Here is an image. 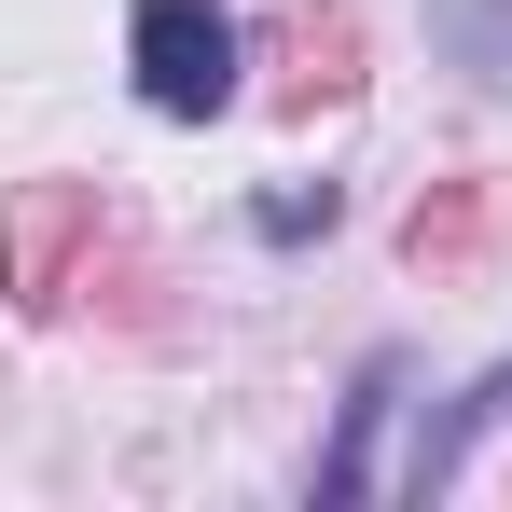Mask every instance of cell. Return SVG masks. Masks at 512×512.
Segmentation results:
<instances>
[{
  "label": "cell",
  "instance_id": "1",
  "mask_svg": "<svg viewBox=\"0 0 512 512\" xmlns=\"http://www.w3.org/2000/svg\"><path fill=\"white\" fill-rule=\"evenodd\" d=\"M139 84L167 97V111H222V84H236L222 0H139Z\"/></svg>",
  "mask_w": 512,
  "mask_h": 512
}]
</instances>
